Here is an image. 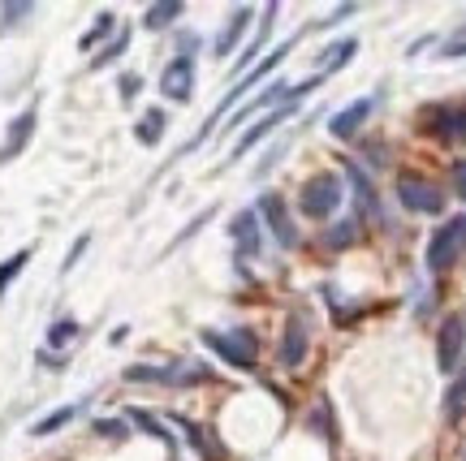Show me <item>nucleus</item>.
I'll return each instance as SVG.
<instances>
[{
	"instance_id": "1",
	"label": "nucleus",
	"mask_w": 466,
	"mask_h": 461,
	"mask_svg": "<svg viewBox=\"0 0 466 461\" xmlns=\"http://www.w3.org/2000/svg\"><path fill=\"white\" fill-rule=\"evenodd\" d=\"M341 198H346L341 177L337 173H315V177H307L303 190H298V212L311 216V220H329V216L341 207Z\"/></svg>"
},
{
	"instance_id": "2",
	"label": "nucleus",
	"mask_w": 466,
	"mask_h": 461,
	"mask_svg": "<svg viewBox=\"0 0 466 461\" xmlns=\"http://www.w3.org/2000/svg\"><path fill=\"white\" fill-rule=\"evenodd\" d=\"M126 380L130 384H169V388H191L212 380V371L199 363H169V366H152V363H135L126 366Z\"/></svg>"
},
{
	"instance_id": "3",
	"label": "nucleus",
	"mask_w": 466,
	"mask_h": 461,
	"mask_svg": "<svg viewBox=\"0 0 466 461\" xmlns=\"http://www.w3.org/2000/svg\"><path fill=\"white\" fill-rule=\"evenodd\" d=\"M203 346L220 354L229 366L238 371H255V349H259V337H255L251 327H233L229 337L225 332H203Z\"/></svg>"
},
{
	"instance_id": "4",
	"label": "nucleus",
	"mask_w": 466,
	"mask_h": 461,
	"mask_svg": "<svg viewBox=\"0 0 466 461\" xmlns=\"http://www.w3.org/2000/svg\"><path fill=\"white\" fill-rule=\"evenodd\" d=\"M466 250V216H453L427 242V272H449Z\"/></svg>"
},
{
	"instance_id": "5",
	"label": "nucleus",
	"mask_w": 466,
	"mask_h": 461,
	"mask_svg": "<svg viewBox=\"0 0 466 461\" xmlns=\"http://www.w3.org/2000/svg\"><path fill=\"white\" fill-rule=\"evenodd\" d=\"M397 198L406 212H419V216H441L445 212V190L427 177H415V173H402L397 177Z\"/></svg>"
},
{
	"instance_id": "6",
	"label": "nucleus",
	"mask_w": 466,
	"mask_h": 461,
	"mask_svg": "<svg viewBox=\"0 0 466 461\" xmlns=\"http://www.w3.org/2000/svg\"><path fill=\"white\" fill-rule=\"evenodd\" d=\"M255 216H264V225L272 229V237H276V246L281 250L298 246V229H294V216H290V207H285V198H281V194H272V190L259 194Z\"/></svg>"
},
{
	"instance_id": "7",
	"label": "nucleus",
	"mask_w": 466,
	"mask_h": 461,
	"mask_svg": "<svg viewBox=\"0 0 466 461\" xmlns=\"http://www.w3.org/2000/svg\"><path fill=\"white\" fill-rule=\"evenodd\" d=\"M298 104H303V99H285L281 108H272V113H264V116H259V121H255L251 130H247V134H242V138H238V143H233L229 164H233V160H242V155L251 152L255 143H264V138H272V134H276V125H281L285 116H294V113H298Z\"/></svg>"
},
{
	"instance_id": "8",
	"label": "nucleus",
	"mask_w": 466,
	"mask_h": 461,
	"mask_svg": "<svg viewBox=\"0 0 466 461\" xmlns=\"http://www.w3.org/2000/svg\"><path fill=\"white\" fill-rule=\"evenodd\" d=\"M462 349H466V319L462 315H449L441 324V337H436V363L445 375H453L462 366Z\"/></svg>"
},
{
	"instance_id": "9",
	"label": "nucleus",
	"mask_w": 466,
	"mask_h": 461,
	"mask_svg": "<svg viewBox=\"0 0 466 461\" xmlns=\"http://www.w3.org/2000/svg\"><path fill=\"white\" fill-rule=\"evenodd\" d=\"M160 91L173 99V104H186L194 96V60L191 57H173L164 69H160Z\"/></svg>"
},
{
	"instance_id": "10",
	"label": "nucleus",
	"mask_w": 466,
	"mask_h": 461,
	"mask_svg": "<svg viewBox=\"0 0 466 461\" xmlns=\"http://www.w3.org/2000/svg\"><path fill=\"white\" fill-rule=\"evenodd\" d=\"M285 99H298V96H294L290 82H268V87H264V96L247 99V104H242V108L229 116V130H238V125H242L247 116H264V113H272V108H281Z\"/></svg>"
},
{
	"instance_id": "11",
	"label": "nucleus",
	"mask_w": 466,
	"mask_h": 461,
	"mask_svg": "<svg viewBox=\"0 0 466 461\" xmlns=\"http://www.w3.org/2000/svg\"><path fill=\"white\" fill-rule=\"evenodd\" d=\"M35 121H39L35 108H26V113H18L9 121V134L0 143V164H9V160H18V155L26 152V143L35 138Z\"/></svg>"
},
{
	"instance_id": "12",
	"label": "nucleus",
	"mask_w": 466,
	"mask_h": 461,
	"mask_svg": "<svg viewBox=\"0 0 466 461\" xmlns=\"http://www.w3.org/2000/svg\"><path fill=\"white\" fill-rule=\"evenodd\" d=\"M251 18H255V9L251 5H238L229 14V22L220 26V35H216V43H212V52L216 57H229L233 48H238V39L247 35V26H251Z\"/></svg>"
},
{
	"instance_id": "13",
	"label": "nucleus",
	"mask_w": 466,
	"mask_h": 461,
	"mask_svg": "<svg viewBox=\"0 0 466 461\" xmlns=\"http://www.w3.org/2000/svg\"><path fill=\"white\" fill-rule=\"evenodd\" d=\"M229 237L238 242V259H255V254H259V216L238 212L229 225Z\"/></svg>"
},
{
	"instance_id": "14",
	"label": "nucleus",
	"mask_w": 466,
	"mask_h": 461,
	"mask_svg": "<svg viewBox=\"0 0 466 461\" xmlns=\"http://www.w3.org/2000/svg\"><path fill=\"white\" fill-rule=\"evenodd\" d=\"M432 130L436 138H449V143H466V108H432Z\"/></svg>"
},
{
	"instance_id": "15",
	"label": "nucleus",
	"mask_w": 466,
	"mask_h": 461,
	"mask_svg": "<svg viewBox=\"0 0 466 461\" xmlns=\"http://www.w3.org/2000/svg\"><path fill=\"white\" fill-rule=\"evenodd\" d=\"M303 358H307V324L294 315L290 324H285V341H281V366H303Z\"/></svg>"
},
{
	"instance_id": "16",
	"label": "nucleus",
	"mask_w": 466,
	"mask_h": 461,
	"mask_svg": "<svg viewBox=\"0 0 466 461\" xmlns=\"http://www.w3.org/2000/svg\"><path fill=\"white\" fill-rule=\"evenodd\" d=\"M371 108H376V99H354L350 108H341V113L332 116L329 130L337 138H354V134H359V125H363V121L371 116Z\"/></svg>"
},
{
	"instance_id": "17",
	"label": "nucleus",
	"mask_w": 466,
	"mask_h": 461,
	"mask_svg": "<svg viewBox=\"0 0 466 461\" xmlns=\"http://www.w3.org/2000/svg\"><path fill=\"white\" fill-rule=\"evenodd\" d=\"M272 18H276V5H268V9H264V26H259V35H255L251 43L242 48V57L233 60V74H238V78H247V74H251L255 57L264 52V43H268V35H272Z\"/></svg>"
},
{
	"instance_id": "18",
	"label": "nucleus",
	"mask_w": 466,
	"mask_h": 461,
	"mask_svg": "<svg viewBox=\"0 0 466 461\" xmlns=\"http://www.w3.org/2000/svg\"><path fill=\"white\" fill-rule=\"evenodd\" d=\"M346 177L354 181V194H359L363 212H368L371 220H380V194H376V186H371L368 177H363V169H359V164H346Z\"/></svg>"
},
{
	"instance_id": "19",
	"label": "nucleus",
	"mask_w": 466,
	"mask_h": 461,
	"mask_svg": "<svg viewBox=\"0 0 466 461\" xmlns=\"http://www.w3.org/2000/svg\"><path fill=\"white\" fill-rule=\"evenodd\" d=\"M82 410H87V401H74V405H65V410H52L48 419H39V423L31 427V436H35V440H43V436H52V431H61V427H70V423H74V419L82 414Z\"/></svg>"
},
{
	"instance_id": "20",
	"label": "nucleus",
	"mask_w": 466,
	"mask_h": 461,
	"mask_svg": "<svg viewBox=\"0 0 466 461\" xmlns=\"http://www.w3.org/2000/svg\"><path fill=\"white\" fill-rule=\"evenodd\" d=\"M164 125H169V116L160 113V108H147V113L138 116L135 138H138V143H143V147H155V143L164 138Z\"/></svg>"
},
{
	"instance_id": "21",
	"label": "nucleus",
	"mask_w": 466,
	"mask_h": 461,
	"mask_svg": "<svg viewBox=\"0 0 466 461\" xmlns=\"http://www.w3.org/2000/svg\"><path fill=\"white\" fill-rule=\"evenodd\" d=\"M182 14H186L182 0H164V5H152V9L143 14V26H147V31H164V26H173Z\"/></svg>"
},
{
	"instance_id": "22",
	"label": "nucleus",
	"mask_w": 466,
	"mask_h": 461,
	"mask_svg": "<svg viewBox=\"0 0 466 461\" xmlns=\"http://www.w3.org/2000/svg\"><path fill=\"white\" fill-rule=\"evenodd\" d=\"M290 48H294V39H285L281 48H272L268 57H264V65H255V69H251V74H247V78H238V87H247V91H251L255 82H264V74H272V69H276L281 60L290 57Z\"/></svg>"
},
{
	"instance_id": "23",
	"label": "nucleus",
	"mask_w": 466,
	"mask_h": 461,
	"mask_svg": "<svg viewBox=\"0 0 466 461\" xmlns=\"http://www.w3.org/2000/svg\"><path fill=\"white\" fill-rule=\"evenodd\" d=\"M354 52H359V43H354V39H341V43L324 48V74H337V69H346Z\"/></svg>"
},
{
	"instance_id": "24",
	"label": "nucleus",
	"mask_w": 466,
	"mask_h": 461,
	"mask_svg": "<svg viewBox=\"0 0 466 461\" xmlns=\"http://www.w3.org/2000/svg\"><path fill=\"white\" fill-rule=\"evenodd\" d=\"M26 263H31V250H18V254H9V259L0 263V298L9 293V285L22 276V268H26Z\"/></svg>"
},
{
	"instance_id": "25",
	"label": "nucleus",
	"mask_w": 466,
	"mask_h": 461,
	"mask_svg": "<svg viewBox=\"0 0 466 461\" xmlns=\"http://www.w3.org/2000/svg\"><path fill=\"white\" fill-rule=\"evenodd\" d=\"M126 419H130V423H138V427H143V431H147V436H155V440H164V444H169V448H173V436H169V427L160 423L155 414H147V410H130Z\"/></svg>"
},
{
	"instance_id": "26",
	"label": "nucleus",
	"mask_w": 466,
	"mask_h": 461,
	"mask_svg": "<svg viewBox=\"0 0 466 461\" xmlns=\"http://www.w3.org/2000/svg\"><path fill=\"white\" fill-rule=\"evenodd\" d=\"M462 401H466V363L458 366V380H453V388L445 392V414H449V419H458Z\"/></svg>"
},
{
	"instance_id": "27",
	"label": "nucleus",
	"mask_w": 466,
	"mask_h": 461,
	"mask_svg": "<svg viewBox=\"0 0 466 461\" xmlns=\"http://www.w3.org/2000/svg\"><path fill=\"white\" fill-rule=\"evenodd\" d=\"M113 14H99V18H96V26H91V31H87V35H82V39H78V48H82V52H91V48H96V43H99V39H104V35H108V31H113Z\"/></svg>"
},
{
	"instance_id": "28",
	"label": "nucleus",
	"mask_w": 466,
	"mask_h": 461,
	"mask_svg": "<svg viewBox=\"0 0 466 461\" xmlns=\"http://www.w3.org/2000/svg\"><path fill=\"white\" fill-rule=\"evenodd\" d=\"M91 431L104 436V440H126V436H130V423H126V419H96Z\"/></svg>"
},
{
	"instance_id": "29",
	"label": "nucleus",
	"mask_w": 466,
	"mask_h": 461,
	"mask_svg": "<svg viewBox=\"0 0 466 461\" xmlns=\"http://www.w3.org/2000/svg\"><path fill=\"white\" fill-rule=\"evenodd\" d=\"M126 48H130V31H121V35H116L113 43H108V48H104V52H99L96 60H91V69H104V65H113V60L121 57Z\"/></svg>"
},
{
	"instance_id": "30",
	"label": "nucleus",
	"mask_w": 466,
	"mask_h": 461,
	"mask_svg": "<svg viewBox=\"0 0 466 461\" xmlns=\"http://www.w3.org/2000/svg\"><path fill=\"white\" fill-rule=\"evenodd\" d=\"M74 337H78V324H74V319H57V324L48 327V346H57V349L70 346Z\"/></svg>"
},
{
	"instance_id": "31",
	"label": "nucleus",
	"mask_w": 466,
	"mask_h": 461,
	"mask_svg": "<svg viewBox=\"0 0 466 461\" xmlns=\"http://www.w3.org/2000/svg\"><path fill=\"white\" fill-rule=\"evenodd\" d=\"M441 57L445 60H458V57H466V26H458L453 35L441 43Z\"/></svg>"
},
{
	"instance_id": "32",
	"label": "nucleus",
	"mask_w": 466,
	"mask_h": 461,
	"mask_svg": "<svg viewBox=\"0 0 466 461\" xmlns=\"http://www.w3.org/2000/svg\"><path fill=\"white\" fill-rule=\"evenodd\" d=\"M359 225H354V220H341V225H337V233L329 229V237H324V242H329V246H350V242H354V237H359Z\"/></svg>"
},
{
	"instance_id": "33",
	"label": "nucleus",
	"mask_w": 466,
	"mask_h": 461,
	"mask_svg": "<svg viewBox=\"0 0 466 461\" xmlns=\"http://www.w3.org/2000/svg\"><path fill=\"white\" fill-rule=\"evenodd\" d=\"M31 14H35V5H31V0H22V5H5V9H0L5 26H14L18 18H31Z\"/></svg>"
},
{
	"instance_id": "34",
	"label": "nucleus",
	"mask_w": 466,
	"mask_h": 461,
	"mask_svg": "<svg viewBox=\"0 0 466 461\" xmlns=\"http://www.w3.org/2000/svg\"><path fill=\"white\" fill-rule=\"evenodd\" d=\"M91 246V237H87V233H82V237H78L74 246H70V254H65V263H61V272H74L78 268V259H82V250Z\"/></svg>"
},
{
	"instance_id": "35",
	"label": "nucleus",
	"mask_w": 466,
	"mask_h": 461,
	"mask_svg": "<svg viewBox=\"0 0 466 461\" xmlns=\"http://www.w3.org/2000/svg\"><path fill=\"white\" fill-rule=\"evenodd\" d=\"M212 216H216V207H208V212H199V216H194V220H191V225H186V229H182V237H177L173 246H182V242H186V237H191V233H199V229H203V225H208V220H212Z\"/></svg>"
},
{
	"instance_id": "36",
	"label": "nucleus",
	"mask_w": 466,
	"mask_h": 461,
	"mask_svg": "<svg viewBox=\"0 0 466 461\" xmlns=\"http://www.w3.org/2000/svg\"><path fill=\"white\" fill-rule=\"evenodd\" d=\"M449 177H453V194H458V198H466V160H453Z\"/></svg>"
},
{
	"instance_id": "37",
	"label": "nucleus",
	"mask_w": 466,
	"mask_h": 461,
	"mask_svg": "<svg viewBox=\"0 0 466 461\" xmlns=\"http://www.w3.org/2000/svg\"><path fill=\"white\" fill-rule=\"evenodd\" d=\"M138 87H143V78H138V74H126V78H121V99L130 104V99L138 96Z\"/></svg>"
},
{
	"instance_id": "38",
	"label": "nucleus",
	"mask_w": 466,
	"mask_h": 461,
	"mask_svg": "<svg viewBox=\"0 0 466 461\" xmlns=\"http://www.w3.org/2000/svg\"><path fill=\"white\" fill-rule=\"evenodd\" d=\"M194 48H199V35H191V31H186V35L177 39V57H191ZM194 60V57H191Z\"/></svg>"
}]
</instances>
